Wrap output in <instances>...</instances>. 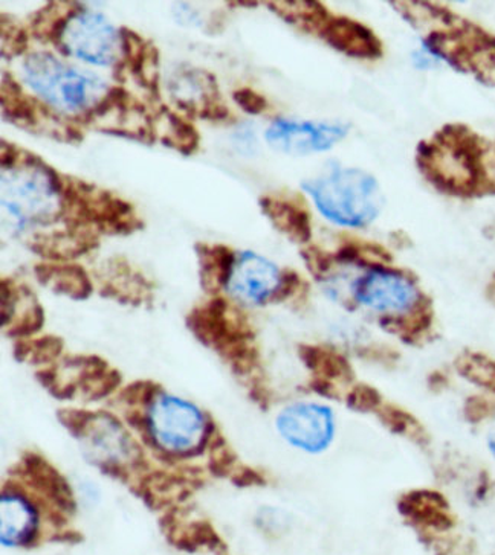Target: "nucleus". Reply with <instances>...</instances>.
Segmentation results:
<instances>
[{"instance_id":"nucleus-1","label":"nucleus","mask_w":495,"mask_h":555,"mask_svg":"<svg viewBox=\"0 0 495 555\" xmlns=\"http://www.w3.org/2000/svg\"><path fill=\"white\" fill-rule=\"evenodd\" d=\"M486 142L470 127L452 124L422 141L416 163L423 178L442 193L471 198L495 193L486 170Z\"/></svg>"},{"instance_id":"nucleus-2","label":"nucleus","mask_w":495,"mask_h":555,"mask_svg":"<svg viewBox=\"0 0 495 555\" xmlns=\"http://www.w3.org/2000/svg\"><path fill=\"white\" fill-rule=\"evenodd\" d=\"M318 211L340 227L364 228L380 216L384 196L380 183L359 168L335 167L303 182Z\"/></svg>"},{"instance_id":"nucleus-3","label":"nucleus","mask_w":495,"mask_h":555,"mask_svg":"<svg viewBox=\"0 0 495 555\" xmlns=\"http://www.w3.org/2000/svg\"><path fill=\"white\" fill-rule=\"evenodd\" d=\"M3 206L22 224L60 220V197L65 176L36 153L22 150L16 167L3 171Z\"/></svg>"},{"instance_id":"nucleus-4","label":"nucleus","mask_w":495,"mask_h":555,"mask_svg":"<svg viewBox=\"0 0 495 555\" xmlns=\"http://www.w3.org/2000/svg\"><path fill=\"white\" fill-rule=\"evenodd\" d=\"M60 221L65 228L101 235H132L144 228L134 205L112 191L65 176L60 197Z\"/></svg>"},{"instance_id":"nucleus-5","label":"nucleus","mask_w":495,"mask_h":555,"mask_svg":"<svg viewBox=\"0 0 495 555\" xmlns=\"http://www.w3.org/2000/svg\"><path fill=\"white\" fill-rule=\"evenodd\" d=\"M187 327L199 343L219 352L234 373L248 374L257 366L254 330L245 314L223 296L194 307L187 317Z\"/></svg>"},{"instance_id":"nucleus-6","label":"nucleus","mask_w":495,"mask_h":555,"mask_svg":"<svg viewBox=\"0 0 495 555\" xmlns=\"http://www.w3.org/2000/svg\"><path fill=\"white\" fill-rule=\"evenodd\" d=\"M26 85L55 111L77 118L104 95V82L93 74L81 73L60 62L51 52H34L25 60Z\"/></svg>"},{"instance_id":"nucleus-7","label":"nucleus","mask_w":495,"mask_h":555,"mask_svg":"<svg viewBox=\"0 0 495 555\" xmlns=\"http://www.w3.org/2000/svg\"><path fill=\"white\" fill-rule=\"evenodd\" d=\"M149 423L153 441L168 455H199L213 434L194 404L167 393H161L149 408Z\"/></svg>"},{"instance_id":"nucleus-8","label":"nucleus","mask_w":495,"mask_h":555,"mask_svg":"<svg viewBox=\"0 0 495 555\" xmlns=\"http://www.w3.org/2000/svg\"><path fill=\"white\" fill-rule=\"evenodd\" d=\"M73 119L80 127L96 126L103 133L144 144H153L157 139L155 115L122 86L107 89L86 114Z\"/></svg>"},{"instance_id":"nucleus-9","label":"nucleus","mask_w":495,"mask_h":555,"mask_svg":"<svg viewBox=\"0 0 495 555\" xmlns=\"http://www.w3.org/2000/svg\"><path fill=\"white\" fill-rule=\"evenodd\" d=\"M0 100L3 118L18 129L43 134L60 142H81L85 138L81 127L73 118H65L43 100L26 93L13 74H2Z\"/></svg>"},{"instance_id":"nucleus-10","label":"nucleus","mask_w":495,"mask_h":555,"mask_svg":"<svg viewBox=\"0 0 495 555\" xmlns=\"http://www.w3.org/2000/svg\"><path fill=\"white\" fill-rule=\"evenodd\" d=\"M354 296L356 302L366 309L384 314V321L407 317L426 302L411 276L384 266L370 268L359 276L354 286Z\"/></svg>"},{"instance_id":"nucleus-11","label":"nucleus","mask_w":495,"mask_h":555,"mask_svg":"<svg viewBox=\"0 0 495 555\" xmlns=\"http://www.w3.org/2000/svg\"><path fill=\"white\" fill-rule=\"evenodd\" d=\"M63 48L65 55H74L91 65H114L119 54V31L103 14L85 7L67 26Z\"/></svg>"},{"instance_id":"nucleus-12","label":"nucleus","mask_w":495,"mask_h":555,"mask_svg":"<svg viewBox=\"0 0 495 555\" xmlns=\"http://www.w3.org/2000/svg\"><path fill=\"white\" fill-rule=\"evenodd\" d=\"M347 124L276 119L266 130L269 147L284 155L306 156L328 152L346 138Z\"/></svg>"},{"instance_id":"nucleus-13","label":"nucleus","mask_w":495,"mask_h":555,"mask_svg":"<svg viewBox=\"0 0 495 555\" xmlns=\"http://www.w3.org/2000/svg\"><path fill=\"white\" fill-rule=\"evenodd\" d=\"M172 99L189 118L227 121L231 116L215 75L191 67L175 75L170 85Z\"/></svg>"},{"instance_id":"nucleus-14","label":"nucleus","mask_w":495,"mask_h":555,"mask_svg":"<svg viewBox=\"0 0 495 555\" xmlns=\"http://www.w3.org/2000/svg\"><path fill=\"white\" fill-rule=\"evenodd\" d=\"M277 429L294 448L307 453H321L335 437V418L329 408L299 403L281 412Z\"/></svg>"},{"instance_id":"nucleus-15","label":"nucleus","mask_w":495,"mask_h":555,"mask_svg":"<svg viewBox=\"0 0 495 555\" xmlns=\"http://www.w3.org/2000/svg\"><path fill=\"white\" fill-rule=\"evenodd\" d=\"M118 31L122 60L115 65L116 80L126 81L124 78L130 75L138 86L148 90L153 103H160V50L135 29L123 26Z\"/></svg>"},{"instance_id":"nucleus-16","label":"nucleus","mask_w":495,"mask_h":555,"mask_svg":"<svg viewBox=\"0 0 495 555\" xmlns=\"http://www.w3.org/2000/svg\"><path fill=\"white\" fill-rule=\"evenodd\" d=\"M281 272L274 262L245 250L238 255L228 291L240 302L261 306L271 301L280 284Z\"/></svg>"},{"instance_id":"nucleus-17","label":"nucleus","mask_w":495,"mask_h":555,"mask_svg":"<svg viewBox=\"0 0 495 555\" xmlns=\"http://www.w3.org/2000/svg\"><path fill=\"white\" fill-rule=\"evenodd\" d=\"M258 205L272 227L291 242L306 245L313 238L310 211L300 194H265L258 198Z\"/></svg>"},{"instance_id":"nucleus-18","label":"nucleus","mask_w":495,"mask_h":555,"mask_svg":"<svg viewBox=\"0 0 495 555\" xmlns=\"http://www.w3.org/2000/svg\"><path fill=\"white\" fill-rule=\"evenodd\" d=\"M317 36L347 57L375 60L384 54L380 37L355 18L332 16Z\"/></svg>"},{"instance_id":"nucleus-19","label":"nucleus","mask_w":495,"mask_h":555,"mask_svg":"<svg viewBox=\"0 0 495 555\" xmlns=\"http://www.w3.org/2000/svg\"><path fill=\"white\" fill-rule=\"evenodd\" d=\"M21 476H24L25 482L41 498L48 499L52 506L65 515H74L75 499L73 489L66 479L60 475L58 468L48 463L39 453L28 452L22 456Z\"/></svg>"},{"instance_id":"nucleus-20","label":"nucleus","mask_w":495,"mask_h":555,"mask_svg":"<svg viewBox=\"0 0 495 555\" xmlns=\"http://www.w3.org/2000/svg\"><path fill=\"white\" fill-rule=\"evenodd\" d=\"M100 294L130 306H141L152 298V283L124 257L111 258L101 270Z\"/></svg>"},{"instance_id":"nucleus-21","label":"nucleus","mask_w":495,"mask_h":555,"mask_svg":"<svg viewBox=\"0 0 495 555\" xmlns=\"http://www.w3.org/2000/svg\"><path fill=\"white\" fill-rule=\"evenodd\" d=\"M100 246V235L80 229H55L36 234L29 242V249L47 261L71 262L92 253Z\"/></svg>"},{"instance_id":"nucleus-22","label":"nucleus","mask_w":495,"mask_h":555,"mask_svg":"<svg viewBox=\"0 0 495 555\" xmlns=\"http://www.w3.org/2000/svg\"><path fill=\"white\" fill-rule=\"evenodd\" d=\"M39 515L36 506L22 494L3 491L2 543L5 546H28L37 538Z\"/></svg>"},{"instance_id":"nucleus-23","label":"nucleus","mask_w":495,"mask_h":555,"mask_svg":"<svg viewBox=\"0 0 495 555\" xmlns=\"http://www.w3.org/2000/svg\"><path fill=\"white\" fill-rule=\"evenodd\" d=\"M41 286L51 288L54 294L67 296L74 301H85L92 295L91 276L77 262L43 261L34 268Z\"/></svg>"},{"instance_id":"nucleus-24","label":"nucleus","mask_w":495,"mask_h":555,"mask_svg":"<svg viewBox=\"0 0 495 555\" xmlns=\"http://www.w3.org/2000/svg\"><path fill=\"white\" fill-rule=\"evenodd\" d=\"M85 5L77 2H48L29 18V31L40 43L51 44L60 54L65 55L63 37L75 14Z\"/></svg>"},{"instance_id":"nucleus-25","label":"nucleus","mask_w":495,"mask_h":555,"mask_svg":"<svg viewBox=\"0 0 495 555\" xmlns=\"http://www.w3.org/2000/svg\"><path fill=\"white\" fill-rule=\"evenodd\" d=\"M194 250L198 255L202 288L208 295H219L230 284L238 255L231 247L208 243H196Z\"/></svg>"},{"instance_id":"nucleus-26","label":"nucleus","mask_w":495,"mask_h":555,"mask_svg":"<svg viewBox=\"0 0 495 555\" xmlns=\"http://www.w3.org/2000/svg\"><path fill=\"white\" fill-rule=\"evenodd\" d=\"M156 131L161 144L183 156H191L201 147V134L189 116L178 114L161 104L156 108Z\"/></svg>"},{"instance_id":"nucleus-27","label":"nucleus","mask_w":495,"mask_h":555,"mask_svg":"<svg viewBox=\"0 0 495 555\" xmlns=\"http://www.w3.org/2000/svg\"><path fill=\"white\" fill-rule=\"evenodd\" d=\"M67 363L78 367V385L88 400L104 399L122 385V374L99 356H75Z\"/></svg>"},{"instance_id":"nucleus-28","label":"nucleus","mask_w":495,"mask_h":555,"mask_svg":"<svg viewBox=\"0 0 495 555\" xmlns=\"http://www.w3.org/2000/svg\"><path fill=\"white\" fill-rule=\"evenodd\" d=\"M268 9L283 18L288 24L297 26L306 33H320L322 25L332 17L330 11L320 2H307V0H280V2L266 3Z\"/></svg>"},{"instance_id":"nucleus-29","label":"nucleus","mask_w":495,"mask_h":555,"mask_svg":"<svg viewBox=\"0 0 495 555\" xmlns=\"http://www.w3.org/2000/svg\"><path fill=\"white\" fill-rule=\"evenodd\" d=\"M168 527L167 538L179 550L196 553L199 550L217 551L225 550L223 540L217 532L213 530L208 522H194L187 527H175V525H165Z\"/></svg>"},{"instance_id":"nucleus-30","label":"nucleus","mask_w":495,"mask_h":555,"mask_svg":"<svg viewBox=\"0 0 495 555\" xmlns=\"http://www.w3.org/2000/svg\"><path fill=\"white\" fill-rule=\"evenodd\" d=\"M65 348L62 337L41 336L37 339H18L14 345V358L18 362H29L34 365H48L60 358Z\"/></svg>"},{"instance_id":"nucleus-31","label":"nucleus","mask_w":495,"mask_h":555,"mask_svg":"<svg viewBox=\"0 0 495 555\" xmlns=\"http://www.w3.org/2000/svg\"><path fill=\"white\" fill-rule=\"evenodd\" d=\"M300 358L310 371L321 374V376L329 378L344 377L348 373L346 360L337 354L335 351L329 350V348L302 345L300 347Z\"/></svg>"},{"instance_id":"nucleus-32","label":"nucleus","mask_w":495,"mask_h":555,"mask_svg":"<svg viewBox=\"0 0 495 555\" xmlns=\"http://www.w3.org/2000/svg\"><path fill=\"white\" fill-rule=\"evenodd\" d=\"M0 41L3 59L22 57L29 48V31L16 17L2 13L0 16Z\"/></svg>"},{"instance_id":"nucleus-33","label":"nucleus","mask_w":495,"mask_h":555,"mask_svg":"<svg viewBox=\"0 0 495 555\" xmlns=\"http://www.w3.org/2000/svg\"><path fill=\"white\" fill-rule=\"evenodd\" d=\"M45 324V310L36 298L26 306V309L7 327V335L17 337V339H28L36 335Z\"/></svg>"},{"instance_id":"nucleus-34","label":"nucleus","mask_w":495,"mask_h":555,"mask_svg":"<svg viewBox=\"0 0 495 555\" xmlns=\"http://www.w3.org/2000/svg\"><path fill=\"white\" fill-rule=\"evenodd\" d=\"M25 291L26 287L18 286L13 278H2V283H0V314H2L3 328L9 327L14 317H16Z\"/></svg>"},{"instance_id":"nucleus-35","label":"nucleus","mask_w":495,"mask_h":555,"mask_svg":"<svg viewBox=\"0 0 495 555\" xmlns=\"http://www.w3.org/2000/svg\"><path fill=\"white\" fill-rule=\"evenodd\" d=\"M161 386L152 380H138L124 388L119 393V400L127 406H152L157 397L161 396Z\"/></svg>"},{"instance_id":"nucleus-36","label":"nucleus","mask_w":495,"mask_h":555,"mask_svg":"<svg viewBox=\"0 0 495 555\" xmlns=\"http://www.w3.org/2000/svg\"><path fill=\"white\" fill-rule=\"evenodd\" d=\"M238 464V456L228 448L223 437H217L212 448V456H210V472L217 478H227L234 475V467Z\"/></svg>"},{"instance_id":"nucleus-37","label":"nucleus","mask_w":495,"mask_h":555,"mask_svg":"<svg viewBox=\"0 0 495 555\" xmlns=\"http://www.w3.org/2000/svg\"><path fill=\"white\" fill-rule=\"evenodd\" d=\"M58 416L60 423L75 438H85L97 420V415L93 412L82 411V409H62Z\"/></svg>"},{"instance_id":"nucleus-38","label":"nucleus","mask_w":495,"mask_h":555,"mask_svg":"<svg viewBox=\"0 0 495 555\" xmlns=\"http://www.w3.org/2000/svg\"><path fill=\"white\" fill-rule=\"evenodd\" d=\"M232 100L243 112L248 115H262L265 114L266 108L269 107L268 100L262 95L261 92L251 88L236 89L232 93Z\"/></svg>"},{"instance_id":"nucleus-39","label":"nucleus","mask_w":495,"mask_h":555,"mask_svg":"<svg viewBox=\"0 0 495 555\" xmlns=\"http://www.w3.org/2000/svg\"><path fill=\"white\" fill-rule=\"evenodd\" d=\"M37 378L45 388L58 397V399H71L75 393V385L62 384L60 382L59 371L55 367H43V370L37 371Z\"/></svg>"},{"instance_id":"nucleus-40","label":"nucleus","mask_w":495,"mask_h":555,"mask_svg":"<svg viewBox=\"0 0 495 555\" xmlns=\"http://www.w3.org/2000/svg\"><path fill=\"white\" fill-rule=\"evenodd\" d=\"M302 257L305 258L310 272L317 276L326 275L333 268V264H337L335 255L328 254L326 250L318 249L315 246L302 250Z\"/></svg>"},{"instance_id":"nucleus-41","label":"nucleus","mask_w":495,"mask_h":555,"mask_svg":"<svg viewBox=\"0 0 495 555\" xmlns=\"http://www.w3.org/2000/svg\"><path fill=\"white\" fill-rule=\"evenodd\" d=\"M303 286L302 278L295 270L287 269L281 272L280 284L277 287L276 294L272 295V304L284 302L291 299L292 296L299 294L300 288Z\"/></svg>"},{"instance_id":"nucleus-42","label":"nucleus","mask_w":495,"mask_h":555,"mask_svg":"<svg viewBox=\"0 0 495 555\" xmlns=\"http://www.w3.org/2000/svg\"><path fill=\"white\" fill-rule=\"evenodd\" d=\"M231 479L234 486L243 487V489H245V487L265 486L264 476L257 474L256 470L250 467H240L239 470L232 475Z\"/></svg>"},{"instance_id":"nucleus-43","label":"nucleus","mask_w":495,"mask_h":555,"mask_svg":"<svg viewBox=\"0 0 495 555\" xmlns=\"http://www.w3.org/2000/svg\"><path fill=\"white\" fill-rule=\"evenodd\" d=\"M487 448H490L491 453L495 457V423L491 427L490 433H487Z\"/></svg>"}]
</instances>
